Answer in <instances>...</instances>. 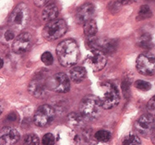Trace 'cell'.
Masks as SVG:
<instances>
[{
	"mask_svg": "<svg viewBox=\"0 0 155 145\" xmlns=\"http://www.w3.org/2000/svg\"><path fill=\"white\" fill-rule=\"evenodd\" d=\"M56 53L62 67H70L76 64L79 58V48L73 39H65L58 45Z\"/></svg>",
	"mask_w": 155,
	"mask_h": 145,
	"instance_id": "obj_1",
	"label": "cell"
},
{
	"mask_svg": "<svg viewBox=\"0 0 155 145\" xmlns=\"http://www.w3.org/2000/svg\"><path fill=\"white\" fill-rule=\"evenodd\" d=\"M30 19L31 13L29 8L25 3H20L11 13L8 22L13 32H20L28 25Z\"/></svg>",
	"mask_w": 155,
	"mask_h": 145,
	"instance_id": "obj_2",
	"label": "cell"
},
{
	"mask_svg": "<svg viewBox=\"0 0 155 145\" xmlns=\"http://www.w3.org/2000/svg\"><path fill=\"white\" fill-rule=\"evenodd\" d=\"M102 109L99 97L94 95H88L80 103V114L85 120L97 119L101 114Z\"/></svg>",
	"mask_w": 155,
	"mask_h": 145,
	"instance_id": "obj_3",
	"label": "cell"
},
{
	"mask_svg": "<svg viewBox=\"0 0 155 145\" xmlns=\"http://www.w3.org/2000/svg\"><path fill=\"white\" fill-rule=\"evenodd\" d=\"M101 95L99 98L103 109H112L120 103V94L117 87L112 83L105 82L100 86Z\"/></svg>",
	"mask_w": 155,
	"mask_h": 145,
	"instance_id": "obj_4",
	"label": "cell"
},
{
	"mask_svg": "<svg viewBox=\"0 0 155 145\" xmlns=\"http://www.w3.org/2000/svg\"><path fill=\"white\" fill-rule=\"evenodd\" d=\"M68 30V25L63 20H54L48 22L44 27L42 35L45 39L52 41L64 35Z\"/></svg>",
	"mask_w": 155,
	"mask_h": 145,
	"instance_id": "obj_5",
	"label": "cell"
},
{
	"mask_svg": "<svg viewBox=\"0 0 155 145\" xmlns=\"http://www.w3.org/2000/svg\"><path fill=\"white\" fill-rule=\"evenodd\" d=\"M46 86L56 93H67L70 90V80L64 73H57L46 81Z\"/></svg>",
	"mask_w": 155,
	"mask_h": 145,
	"instance_id": "obj_6",
	"label": "cell"
},
{
	"mask_svg": "<svg viewBox=\"0 0 155 145\" xmlns=\"http://www.w3.org/2000/svg\"><path fill=\"white\" fill-rule=\"evenodd\" d=\"M155 59L153 54L151 53H144L139 55L136 60V68L141 75H152L155 72Z\"/></svg>",
	"mask_w": 155,
	"mask_h": 145,
	"instance_id": "obj_7",
	"label": "cell"
},
{
	"mask_svg": "<svg viewBox=\"0 0 155 145\" xmlns=\"http://www.w3.org/2000/svg\"><path fill=\"white\" fill-rule=\"evenodd\" d=\"M55 117V111L49 105H42L37 109L34 115V123L37 126L45 127L53 122Z\"/></svg>",
	"mask_w": 155,
	"mask_h": 145,
	"instance_id": "obj_8",
	"label": "cell"
},
{
	"mask_svg": "<svg viewBox=\"0 0 155 145\" xmlns=\"http://www.w3.org/2000/svg\"><path fill=\"white\" fill-rule=\"evenodd\" d=\"M86 62L92 68V70L99 71L104 68L107 63V58L105 53L101 50H92L90 54H88Z\"/></svg>",
	"mask_w": 155,
	"mask_h": 145,
	"instance_id": "obj_9",
	"label": "cell"
},
{
	"mask_svg": "<svg viewBox=\"0 0 155 145\" xmlns=\"http://www.w3.org/2000/svg\"><path fill=\"white\" fill-rule=\"evenodd\" d=\"M32 43V37L31 34L21 33L15 39L12 44V51L17 54H22L29 50Z\"/></svg>",
	"mask_w": 155,
	"mask_h": 145,
	"instance_id": "obj_10",
	"label": "cell"
},
{
	"mask_svg": "<svg viewBox=\"0 0 155 145\" xmlns=\"http://www.w3.org/2000/svg\"><path fill=\"white\" fill-rule=\"evenodd\" d=\"M20 140V134L13 127L7 126L0 130V145H15Z\"/></svg>",
	"mask_w": 155,
	"mask_h": 145,
	"instance_id": "obj_11",
	"label": "cell"
},
{
	"mask_svg": "<svg viewBox=\"0 0 155 145\" xmlns=\"http://www.w3.org/2000/svg\"><path fill=\"white\" fill-rule=\"evenodd\" d=\"M46 80L42 76H38L30 82L28 86L29 93L36 98H42L46 93Z\"/></svg>",
	"mask_w": 155,
	"mask_h": 145,
	"instance_id": "obj_12",
	"label": "cell"
},
{
	"mask_svg": "<svg viewBox=\"0 0 155 145\" xmlns=\"http://www.w3.org/2000/svg\"><path fill=\"white\" fill-rule=\"evenodd\" d=\"M154 126V119L152 115H142L135 122V127L136 130L141 134H148L153 130Z\"/></svg>",
	"mask_w": 155,
	"mask_h": 145,
	"instance_id": "obj_13",
	"label": "cell"
},
{
	"mask_svg": "<svg viewBox=\"0 0 155 145\" xmlns=\"http://www.w3.org/2000/svg\"><path fill=\"white\" fill-rule=\"evenodd\" d=\"M94 6L90 3H86L83 4L77 9L76 13V21L79 24H84L88 21L92 20L94 14Z\"/></svg>",
	"mask_w": 155,
	"mask_h": 145,
	"instance_id": "obj_14",
	"label": "cell"
},
{
	"mask_svg": "<svg viewBox=\"0 0 155 145\" xmlns=\"http://www.w3.org/2000/svg\"><path fill=\"white\" fill-rule=\"evenodd\" d=\"M58 8L55 3H50L45 6L42 11V19L44 21L50 22L57 19L58 17Z\"/></svg>",
	"mask_w": 155,
	"mask_h": 145,
	"instance_id": "obj_15",
	"label": "cell"
},
{
	"mask_svg": "<svg viewBox=\"0 0 155 145\" xmlns=\"http://www.w3.org/2000/svg\"><path fill=\"white\" fill-rule=\"evenodd\" d=\"M69 75L71 80L75 83H80L85 78L86 71L84 67H76L69 71Z\"/></svg>",
	"mask_w": 155,
	"mask_h": 145,
	"instance_id": "obj_16",
	"label": "cell"
},
{
	"mask_svg": "<svg viewBox=\"0 0 155 145\" xmlns=\"http://www.w3.org/2000/svg\"><path fill=\"white\" fill-rule=\"evenodd\" d=\"M97 31H98V27H97L95 21L90 20L84 23V33L86 36L90 37V38L94 36Z\"/></svg>",
	"mask_w": 155,
	"mask_h": 145,
	"instance_id": "obj_17",
	"label": "cell"
},
{
	"mask_svg": "<svg viewBox=\"0 0 155 145\" xmlns=\"http://www.w3.org/2000/svg\"><path fill=\"white\" fill-rule=\"evenodd\" d=\"M68 122L70 123L71 125L74 126H82L84 124L85 119L82 117L80 113H76V112H72L71 113L68 117Z\"/></svg>",
	"mask_w": 155,
	"mask_h": 145,
	"instance_id": "obj_18",
	"label": "cell"
},
{
	"mask_svg": "<svg viewBox=\"0 0 155 145\" xmlns=\"http://www.w3.org/2000/svg\"><path fill=\"white\" fill-rule=\"evenodd\" d=\"M139 45L140 47L145 48V49H150L153 46L152 38L150 34H144L140 37L139 40Z\"/></svg>",
	"mask_w": 155,
	"mask_h": 145,
	"instance_id": "obj_19",
	"label": "cell"
},
{
	"mask_svg": "<svg viewBox=\"0 0 155 145\" xmlns=\"http://www.w3.org/2000/svg\"><path fill=\"white\" fill-rule=\"evenodd\" d=\"M94 138L99 141V143H104L107 142L111 140V134L107 130H101L97 131L94 134Z\"/></svg>",
	"mask_w": 155,
	"mask_h": 145,
	"instance_id": "obj_20",
	"label": "cell"
},
{
	"mask_svg": "<svg viewBox=\"0 0 155 145\" xmlns=\"http://www.w3.org/2000/svg\"><path fill=\"white\" fill-rule=\"evenodd\" d=\"M140 139L133 134H128L122 140V145H140Z\"/></svg>",
	"mask_w": 155,
	"mask_h": 145,
	"instance_id": "obj_21",
	"label": "cell"
},
{
	"mask_svg": "<svg viewBox=\"0 0 155 145\" xmlns=\"http://www.w3.org/2000/svg\"><path fill=\"white\" fill-rule=\"evenodd\" d=\"M152 17V11L148 5L141 6L138 12V19L144 20Z\"/></svg>",
	"mask_w": 155,
	"mask_h": 145,
	"instance_id": "obj_22",
	"label": "cell"
},
{
	"mask_svg": "<svg viewBox=\"0 0 155 145\" xmlns=\"http://www.w3.org/2000/svg\"><path fill=\"white\" fill-rule=\"evenodd\" d=\"M23 145H40L39 137L35 134H29L25 135L23 140Z\"/></svg>",
	"mask_w": 155,
	"mask_h": 145,
	"instance_id": "obj_23",
	"label": "cell"
},
{
	"mask_svg": "<svg viewBox=\"0 0 155 145\" xmlns=\"http://www.w3.org/2000/svg\"><path fill=\"white\" fill-rule=\"evenodd\" d=\"M135 86L136 89H138L139 90L141 91H148L151 89V84L149 82L144 81H141V80H138L135 81Z\"/></svg>",
	"mask_w": 155,
	"mask_h": 145,
	"instance_id": "obj_24",
	"label": "cell"
},
{
	"mask_svg": "<svg viewBox=\"0 0 155 145\" xmlns=\"http://www.w3.org/2000/svg\"><path fill=\"white\" fill-rule=\"evenodd\" d=\"M41 61L46 66H51L54 62V57L49 52H45L41 56Z\"/></svg>",
	"mask_w": 155,
	"mask_h": 145,
	"instance_id": "obj_25",
	"label": "cell"
},
{
	"mask_svg": "<svg viewBox=\"0 0 155 145\" xmlns=\"http://www.w3.org/2000/svg\"><path fill=\"white\" fill-rule=\"evenodd\" d=\"M55 139L53 134L48 133L45 134L42 138V145H54Z\"/></svg>",
	"mask_w": 155,
	"mask_h": 145,
	"instance_id": "obj_26",
	"label": "cell"
},
{
	"mask_svg": "<svg viewBox=\"0 0 155 145\" xmlns=\"http://www.w3.org/2000/svg\"><path fill=\"white\" fill-rule=\"evenodd\" d=\"M8 53V48L4 44H0V58H3Z\"/></svg>",
	"mask_w": 155,
	"mask_h": 145,
	"instance_id": "obj_27",
	"label": "cell"
},
{
	"mask_svg": "<svg viewBox=\"0 0 155 145\" xmlns=\"http://www.w3.org/2000/svg\"><path fill=\"white\" fill-rule=\"evenodd\" d=\"M15 37V33L12 30H9V31H6L5 35H4V38L7 41H10L12 39H14Z\"/></svg>",
	"mask_w": 155,
	"mask_h": 145,
	"instance_id": "obj_28",
	"label": "cell"
},
{
	"mask_svg": "<svg viewBox=\"0 0 155 145\" xmlns=\"http://www.w3.org/2000/svg\"><path fill=\"white\" fill-rule=\"evenodd\" d=\"M147 108H148V110L151 112H153V111H154V108H155L154 97H152L151 99L149 101V103H148V104H147Z\"/></svg>",
	"mask_w": 155,
	"mask_h": 145,
	"instance_id": "obj_29",
	"label": "cell"
},
{
	"mask_svg": "<svg viewBox=\"0 0 155 145\" xmlns=\"http://www.w3.org/2000/svg\"><path fill=\"white\" fill-rule=\"evenodd\" d=\"M48 3V1H34V3L37 7H43V6L47 5Z\"/></svg>",
	"mask_w": 155,
	"mask_h": 145,
	"instance_id": "obj_30",
	"label": "cell"
},
{
	"mask_svg": "<svg viewBox=\"0 0 155 145\" xmlns=\"http://www.w3.org/2000/svg\"><path fill=\"white\" fill-rule=\"evenodd\" d=\"M16 119H17V116H16V114H14V113H10V114L8 115V120H12V121L16 120Z\"/></svg>",
	"mask_w": 155,
	"mask_h": 145,
	"instance_id": "obj_31",
	"label": "cell"
},
{
	"mask_svg": "<svg viewBox=\"0 0 155 145\" xmlns=\"http://www.w3.org/2000/svg\"><path fill=\"white\" fill-rule=\"evenodd\" d=\"M3 103H2V102L0 101V115L3 113Z\"/></svg>",
	"mask_w": 155,
	"mask_h": 145,
	"instance_id": "obj_32",
	"label": "cell"
},
{
	"mask_svg": "<svg viewBox=\"0 0 155 145\" xmlns=\"http://www.w3.org/2000/svg\"><path fill=\"white\" fill-rule=\"evenodd\" d=\"M3 67V58H0V69Z\"/></svg>",
	"mask_w": 155,
	"mask_h": 145,
	"instance_id": "obj_33",
	"label": "cell"
},
{
	"mask_svg": "<svg viewBox=\"0 0 155 145\" xmlns=\"http://www.w3.org/2000/svg\"><path fill=\"white\" fill-rule=\"evenodd\" d=\"M92 145H106L105 143H94Z\"/></svg>",
	"mask_w": 155,
	"mask_h": 145,
	"instance_id": "obj_34",
	"label": "cell"
}]
</instances>
